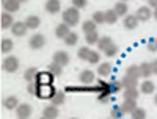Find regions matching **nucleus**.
<instances>
[{"label":"nucleus","instance_id":"obj_26","mask_svg":"<svg viewBox=\"0 0 157 119\" xmlns=\"http://www.w3.org/2000/svg\"><path fill=\"white\" fill-rule=\"evenodd\" d=\"M96 27H98V24L94 20H85V22H82V30H83L85 35L96 32Z\"/></svg>","mask_w":157,"mask_h":119},{"label":"nucleus","instance_id":"obj_24","mask_svg":"<svg viewBox=\"0 0 157 119\" xmlns=\"http://www.w3.org/2000/svg\"><path fill=\"white\" fill-rule=\"evenodd\" d=\"M124 89H129V88H137L138 85V78H134V77H129V75H124V78L121 80Z\"/></svg>","mask_w":157,"mask_h":119},{"label":"nucleus","instance_id":"obj_3","mask_svg":"<svg viewBox=\"0 0 157 119\" xmlns=\"http://www.w3.org/2000/svg\"><path fill=\"white\" fill-rule=\"evenodd\" d=\"M58 89H55L54 85H43V86H38V91H36V97L38 99H54L55 92Z\"/></svg>","mask_w":157,"mask_h":119},{"label":"nucleus","instance_id":"obj_27","mask_svg":"<svg viewBox=\"0 0 157 119\" xmlns=\"http://www.w3.org/2000/svg\"><path fill=\"white\" fill-rule=\"evenodd\" d=\"M124 114H126V113L123 111L121 105H113L112 110H110V117H113V119H123Z\"/></svg>","mask_w":157,"mask_h":119},{"label":"nucleus","instance_id":"obj_36","mask_svg":"<svg viewBox=\"0 0 157 119\" xmlns=\"http://www.w3.org/2000/svg\"><path fill=\"white\" fill-rule=\"evenodd\" d=\"M90 54H91V49L90 47H80V49L77 50V57H78V60H82V61H88Z\"/></svg>","mask_w":157,"mask_h":119},{"label":"nucleus","instance_id":"obj_25","mask_svg":"<svg viewBox=\"0 0 157 119\" xmlns=\"http://www.w3.org/2000/svg\"><path fill=\"white\" fill-rule=\"evenodd\" d=\"M64 100H66V92L61 91V89H58V91L55 92L54 99H52V103L57 105V107H60V105H63V103H64Z\"/></svg>","mask_w":157,"mask_h":119},{"label":"nucleus","instance_id":"obj_31","mask_svg":"<svg viewBox=\"0 0 157 119\" xmlns=\"http://www.w3.org/2000/svg\"><path fill=\"white\" fill-rule=\"evenodd\" d=\"M140 72H141V77L145 78H149L151 77V74H152V71H151V63H141L140 64Z\"/></svg>","mask_w":157,"mask_h":119},{"label":"nucleus","instance_id":"obj_43","mask_svg":"<svg viewBox=\"0 0 157 119\" xmlns=\"http://www.w3.org/2000/svg\"><path fill=\"white\" fill-rule=\"evenodd\" d=\"M99 60H101V54L98 50H91L90 54V58H88V63L90 64H99Z\"/></svg>","mask_w":157,"mask_h":119},{"label":"nucleus","instance_id":"obj_41","mask_svg":"<svg viewBox=\"0 0 157 119\" xmlns=\"http://www.w3.org/2000/svg\"><path fill=\"white\" fill-rule=\"evenodd\" d=\"M110 85V92L112 94H116V92H120L124 86H123V83H121V80H113L112 83H109Z\"/></svg>","mask_w":157,"mask_h":119},{"label":"nucleus","instance_id":"obj_46","mask_svg":"<svg viewBox=\"0 0 157 119\" xmlns=\"http://www.w3.org/2000/svg\"><path fill=\"white\" fill-rule=\"evenodd\" d=\"M27 91L30 92V94L36 96V91H38V85H36V83H29V86H27Z\"/></svg>","mask_w":157,"mask_h":119},{"label":"nucleus","instance_id":"obj_28","mask_svg":"<svg viewBox=\"0 0 157 119\" xmlns=\"http://www.w3.org/2000/svg\"><path fill=\"white\" fill-rule=\"evenodd\" d=\"M99 39H101V36H99L98 32H93V33L85 35V41H86L88 46H94V44H98V43H99Z\"/></svg>","mask_w":157,"mask_h":119},{"label":"nucleus","instance_id":"obj_21","mask_svg":"<svg viewBox=\"0 0 157 119\" xmlns=\"http://www.w3.org/2000/svg\"><path fill=\"white\" fill-rule=\"evenodd\" d=\"M112 64L110 63H101V64H98V74L101 75V77H109L110 74H112Z\"/></svg>","mask_w":157,"mask_h":119},{"label":"nucleus","instance_id":"obj_35","mask_svg":"<svg viewBox=\"0 0 157 119\" xmlns=\"http://www.w3.org/2000/svg\"><path fill=\"white\" fill-rule=\"evenodd\" d=\"M63 41H64V44H66V46L72 47V46H75V44H77V41H78V35H77L75 32H71L66 38L63 39Z\"/></svg>","mask_w":157,"mask_h":119},{"label":"nucleus","instance_id":"obj_9","mask_svg":"<svg viewBox=\"0 0 157 119\" xmlns=\"http://www.w3.org/2000/svg\"><path fill=\"white\" fill-rule=\"evenodd\" d=\"M69 33H71V27H69L68 24H64V22L58 24L57 27H55V36H57L58 39H64Z\"/></svg>","mask_w":157,"mask_h":119},{"label":"nucleus","instance_id":"obj_18","mask_svg":"<svg viewBox=\"0 0 157 119\" xmlns=\"http://www.w3.org/2000/svg\"><path fill=\"white\" fill-rule=\"evenodd\" d=\"M38 69L36 68H29V69H25L24 72V80L27 82V83H35L36 82V77H38Z\"/></svg>","mask_w":157,"mask_h":119},{"label":"nucleus","instance_id":"obj_6","mask_svg":"<svg viewBox=\"0 0 157 119\" xmlns=\"http://www.w3.org/2000/svg\"><path fill=\"white\" fill-rule=\"evenodd\" d=\"M52 61L57 63V64H60V66H63V68H64V66H68V64H69L71 57H69L68 52L58 50V52H55V54H54V57H52Z\"/></svg>","mask_w":157,"mask_h":119},{"label":"nucleus","instance_id":"obj_13","mask_svg":"<svg viewBox=\"0 0 157 119\" xmlns=\"http://www.w3.org/2000/svg\"><path fill=\"white\" fill-rule=\"evenodd\" d=\"M135 16L140 22H148L151 19V8L149 6H140L135 13Z\"/></svg>","mask_w":157,"mask_h":119},{"label":"nucleus","instance_id":"obj_48","mask_svg":"<svg viewBox=\"0 0 157 119\" xmlns=\"http://www.w3.org/2000/svg\"><path fill=\"white\" fill-rule=\"evenodd\" d=\"M148 6L155 9V8H157V0H148Z\"/></svg>","mask_w":157,"mask_h":119},{"label":"nucleus","instance_id":"obj_42","mask_svg":"<svg viewBox=\"0 0 157 119\" xmlns=\"http://www.w3.org/2000/svg\"><path fill=\"white\" fill-rule=\"evenodd\" d=\"M118 50H120V49H118V46L116 44H112V46H109L105 50H104V55L109 57V58H113L118 54Z\"/></svg>","mask_w":157,"mask_h":119},{"label":"nucleus","instance_id":"obj_50","mask_svg":"<svg viewBox=\"0 0 157 119\" xmlns=\"http://www.w3.org/2000/svg\"><path fill=\"white\" fill-rule=\"evenodd\" d=\"M154 103L157 105V94H154Z\"/></svg>","mask_w":157,"mask_h":119},{"label":"nucleus","instance_id":"obj_1","mask_svg":"<svg viewBox=\"0 0 157 119\" xmlns=\"http://www.w3.org/2000/svg\"><path fill=\"white\" fill-rule=\"evenodd\" d=\"M63 22L68 24L69 27H75L80 22V9L75 6H69L63 11Z\"/></svg>","mask_w":157,"mask_h":119},{"label":"nucleus","instance_id":"obj_8","mask_svg":"<svg viewBox=\"0 0 157 119\" xmlns=\"http://www.w3.org/2000/svg\"><path fill=\"white\" fill-rule=\"evenodd\" d=\"M44 9L49 14H57V13H60V9H61L60 0H47L46 5H44Z\"/></svg>","mask_w":157,"mask_h":119},{"label":"nucleus","instance_id":"obj_51","mask_svg":"<svg viewBox=\"0 0 157 119\" xmlns=\"http://www.w3.org/2000/svg\"><path fill=\"white\" fill-rule=\"evenodd\" d=\"M19 2H21V3H25V2H29V0H19Z\"/></svg>","mask_w":157,"mask_h":119},{"label":"nucleus","instance_id":"obj_53","mask_svg":"<svg viewBox=\"0 0 157 119\" xmlns=\"http://www.w3.org/2000/svg\"><path fill=\"white\" fill-rule=\"evenodd\" d=\"M38 119H47V117H44V116H43V117H38Z\"/></svg>","mask_w":157,"mask_h":119},{"label":"nucleus","instance_id":"obj_4","mask_svg":"<svg viewBox=\"0 0 157 119\" xmlns=\"http://www.w3.org/2000/svg\"><path fill=\"white\" fill-rule=\"evenodd\" d=\"M54 80H55V75L52 74L50 71H39L35 83H36L38 86H43V85H54Z\"/></svg>","mask_w":157,"mask_h":119},{"label":"nucleus","instance_id":"obj_12","mask_svg":"<svg viewBox=\"0 0 157 119\" xmlns=\"http://www.w3.org/2000/svg\"><path fill=\"white\" fill-rule=\"evenodd\" d=\"M27 25H25V22H21V20H17V22H14V25L11 27V33L14 35V36H17V38H21V36H24L25 33H27Z\"/></svg>","mask_w":157,"mask_h":119},{"label":"nucleus","instance_id":"obj_19","mask_svg":"<svg viewBox=\"0 0 157 119\" xmlns=\"http://www.w3.org/2000/svg\"><path fill=\"white\" fill-rule=\"evenodd\" d=\"M13 25H14V19H13V14H11V13L3 11V13H2V28L6 30V28H11Z\"/></svg>","mask_w":157,"mask_h":119},{"label":"nucleus","instance_id":"obj_17","mask_svg":"<svg viewBox=\"0 0 157 119\" xmlns=\"http://www.w3.org/2000/svg\"><path fill=\"white\" fill-rule=\"evenodd\" d=\"M3 107L6 110H16L19 107V99L16 96H8L3 99Z\"/></svg>","mask_w":157,"mask_h":119},{"label":"nucleus","instance_id":"obj_15","mask_svg":"<svg viewBox=\"0 0 157 119\" xmlns=\"http://www.w3.org/2000/svg\"><path fill=\"white\" fill-rule=\"evenodd\" d=\"M3 9L6 11V13H17L19 9H21V2L19 0H5L3 2Z\"/></svg>","mask_w":157,"mask_h":119},{"label":"nucleus","instance_id":"obj_38","mask_svg":"<svg viewBox=\"0 0 157 119\" xmlns=\"http://www.w3.org/2000/svg\"><path fill=\"white\" fill-rule=\"evenodd\" d=\"M130 119H146V110L137 107L132 113H130Z\"/></svg>","mask_w":157,"mask_h":119},{"label":"nucleus","instance_id":"obj_16","mask_svg":"<svg viewBox=\"0 0 157 119\" xmlns=\"http://www.w3.org/2000/svg\"><path fill=\"white\" fill-rule=\"evenodd\" d=\"M154 91H155V85L149 78H146V80H143L140 83V92H143V94H154Z\"/></svg>","mask_w":157,"mask_h":119},{"label":"nucleus","instance_id":"obj_10","mask_svg":"<svg viewBox=\"0 0 157 119\" xmlns=\"http://www.w3.org/2000/svg\"><path fill=\"white\" fill-rule=\"evenodd\" d=\"M43 116L47 117V119H57L58 117V107L54 105V103L46 105V107L43 108Z\"/></svg>","mask_w":157,"mask_h":119},{"label":"nucleus","instance_id":"obj_40","mask_svg":"<svg viewBox=\"0 0 157 119\" xmlns=\"http://www.w3.org/2000/svg\"><path fill=\"white\" fill-rule=\"evenodd\" d=\"M91 20H94L98 25L99 24H105V11H96L93 14V19H91Z\"/></svg>","mask_w":157,"mask_h":119},{"label":"nucleus","instance_id":"obj_20","mask_svg":"<svg viewBox=\"0 0 157 119\" xmlns=\"http://www.w3.org/2000/svg\"><path fill=\"white\" fill-rule=\"evenodd\" d=\"M25 25H27L29 30H36L39 25H41V17L39 16H29L25 19Z\"/></svg>","mask_w":157,"mask_h":119},{"label":"nucleus","instance_id":"obj_37","mask_svg":"<svg viewBox=\"0 0 157 119\" xmlns=\"http://www.w3.org/2000/svg\"><path fill=\"white\" fill-rule=\"evenodd\" d=\"M47 71H50L55 77H58V75H61V72H63V66H60V64H57V63L52 61V63H49V66H47Z\"/></svg>","mask_w":157,"mask_h":119},{"label":"nucleus","instance_id":"obj_33","mask_svg":"<svg viewBox=\"0 0 157 119\" xmlns=\"http://www.w3.org/2000/svg\"><path fill=\"white\" fill-rule=\"evenodd\" d=\"M118 17H120V16L115 13V9H107V11H105V24L113 25V24L118 22Z\"/></svg>","mask_w":157,"mask_h":119},{"label":"nucleus","instance_id":"obj_32","mask_svg":"<svg viewBox=\"0 0 157 119\" xmlns=\"http://www.w3.org/2000/svg\"><path fill=\"white\" fill-rule=\"evenodd\" d=\"M138 96H140V92L137 88H129L124 91V99H127V100H137Z\"/></svg>","mask_w":157,"mask_h":119},{"label":"nucleus","instance_id":"obj_2","mask_svg":"<svg viewBox=\"0 0 157 119\" xmlns=\"http://www.w3.org/2000/svg\"><path fill=\"white\" fill-rule=\"evenodd\" d=\"M19 66H21L19 58H17V57H14V55H10V57H6V58L3 60V63H2V68H3V71H5V72H10V74H14V72H17Z\"/></svg>","mask_w":157,"mask_h":119},{"label":"nucleus","instance_id":"obj_54","mask_svg":"<svg viewBox=\"0 0 157 119\" xmlns=\"http://www.w3.org/2000/svg\"><path fill=\"white\" fill-rule=\"evenodd\" d=\"M17 119H27V117H17Z\"/></svg>","mask_w":157,"mask_h":119},{"label":"nucleus","instance_id":"obj_7","mask_svg":"<svg viewBox=\"0 0 157 119\" xmlns=\"http://www.w3.org/2000/svg\"><path fill=\"white\" fill-rule=\"evenodd\" d=\"M33 113V108H32V105L30 103H19V107L16 108V114L17 117H30Z\"/></svg>","mask_w":157,"mask_h":119},{"label":"nucleus","instance_id":"obj_23","mask_svg":"<svg viewBox=\"0 0 157 119\" xmlns=\"http://www.w3.org/2000/svg\"><path fill=\"white\" fill-rule=\"evenodd\" d=\"M113 9H115V13H116L120 17H126L129 8H127V3H126V2H118V3L113 6Z\"/></svg>","mask_w":157,"mask_h":119},{"label":"nucleus","instance_id":"obj_49","mask_svg":"<svg viewBox=\"0 0 157 119\" xmlns=\"http://www.w3.org/2000/svg\"><path fill=\"white\" fill-rule=\"evenodd\" d=\"M152 16H154V17H155V19H157V8H155V9H154V13H152Z\"/></svg>","mask_w":157,"mask_h":119},{"label":"nucleus","instance_id":"obj_55","mask_svg":"<svg viewBox=\"0 0 157 119\" xmlns=\"http://www.w3.org/2000/svg\"><path fill=\"white\" fill-rule=\"evenodd\" d=\"M69 119H77V117H69Z\"/></svg>","mask_w":157,"mask_h":119},{"label":"nucleus","instance_id":"obj_52","mask_svg":"<svg viewBox=\"0 0 157 119\" xmlns=\"http://www.w3.org/2000/svg\"><path fill=\"white\" fill-rule=\"evenodd\" d=\"M120 2H126V3H127V2H129V0H120Z\"/></svg>","mask_w":157,"mask_h":119},{"label":"nucleus","instance_id":"obj_45","mask_svg":"<svg viewBox=\"0 0 157 119\" xmlns=\"http://www.w3.org/2000/svg\"><path fill=\"white\" fill-rule=\"evenodd\" d=\"M72 2V6H75V8H78V9H82V8H85L86 6V0H71Z\"/></svg>","mask_w":157,"mask_h":119},{"label":"nucleus","instance_id":"obj_22","mask_svg":"<svg viewBox=\"0 0 157 119\" xmlns=\"http://www.w3.org/2000/svg\"><path fill=\"white\" fill-rule=\"evenodd\" d=\"M121 108H123V111L126 114H130L137 108V100H127V99H124V102L121 103Z\"/></svg>","mask_w":157,"mask_h":119},{"label":"nucleus","instance_id":"obj_44","mask_svg":"<svg viewBox=\"0 0 157 119\" xmlns=\"http://www.w3.org/2000/svg\"><path fill=\"white\" fill-rule=\"evenodd\" d=\"M148 50L149 52H157V38H151L148 41Z\"/></svg>","mask_w":157,"mask_h":119},{"label":"nucleus","instance_id":"obj_11","mask_svg":"<svg viewBox=\"0 0 157 119\" xmlns=\"http://www.w3.org/2000/svg\"><path fill=\"white\" fill-rule=\"evenodd\" d=\"M94 78H96L94 72H93V71H90V69L82 71L80 75H78V80H80V83H83V85H91V83L94 82Z\"/></svg>","mask_w":157,"mask_h":119},{"label":"nucleus","instance_id":"obj_14","mask_svg":"<svg viewBox=\"0 0 157 119\" xmlns=\"http://www.w3.org/2000/svg\"><path fill=\"white\" fill-rule=\"evenodd\" d=\"M138 22H140V20L137 19L135 14H127V16L123 19V25H124L126 30H134V28H137Z\"/></svg>","mask_w":157,"mask_h":119},{"label":"nucleus","instance_id":"obj_34","mask_svg":"<svg viewBox=\"0 0 157 119\" xmlns=\"http://www.w3.org/2000/svg\"><path fill=\"white\" fill-rule=\"evenodd\" d=\"M113 44V41H112V38L110 36H101V39H99V43H98V47H99V50H105L109 46H112Z\"/></svg>","mask_w":157,"mask_h":119},{"label":"nucleus","instance_id":"obj_5","mask_svg":"<svg viewBox=\"0 0 157 119\" xmlns=\"http://www.w3.org/2000/svg\"><path fill=\"white\" fill-rule=\"evenodd\" d=\"M29 46H30V49H33V50H39V49H43V47L46 46V36H44V35H41V33L32 35L30 41H29Z\"/></svg>","mask_w":157,"mask_h":119},{"label":"nucleus","instance_id":"obj_56","mask_svg":"<svg viewBox=\"0 0 157 119\" xmlns=\"http://www.w3.org/2000/svg\"><path fill=\"white\" fill-rule=\"evenodd\" d=\"M109 119H113V117H109Z\"/></svg>","mask_w":157,"mask_h":119},{"label":"nucleus","instance_id":"obj_30","mask_svg":"<svg viewBox=\"0 0 157 119\" xmlns=\"http://www.w3.org/2000/svg\"><path fill=\"white\" fill-rule=\"evenodd\" d=\"M126 75H129V77H134V78H140V77H141L140 66H135V64L129 66V68L126 69Z\"/></svg>","mask_w":157,"mask_h":119},{"label":"nucleus","instance_id":"obj_29","mask_svg":"<svg viewBox=\"0 0 157 119\" xmlns=\"http://www.w3.org/2000/svg\"><path fill=\"white\" fill-rule=\"evenodd\" d=\"M2 52L3 54H10V52L14 49V43H13V39H8V38H3L2 39Z\"/></svg>","mask_w":157,"mask_h":119},{"label":"nucleus","instance_id":"obj_39","mask_svg":"<svg viewBox=\"0 0 157 119\" xmlns=\"http://www.w3.org/2000/svg\"><path fill=\"white\" fill-rule=\"evenodd\" d=\"M110 96H112L110 91H102V92H99V94L96 96V99H98L99 103H109L110 102Z\"/></svg>","mask_w":157,"mask_h":119},{"label":"nucleus","instance_id":"obj_47","mask_svg":"<svg viewBox=\"0 0 157 119\" xmlns=\"http://www.w3.org/2000/svg\"><path fill=\"white\" fill-rule=\"evenodd\" d=\"M151 71H152L154 75H157V60L151 61Z\"/></svg>","mask_w":157,"mask_h":119}]
</instances>
